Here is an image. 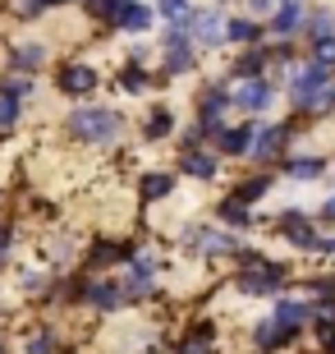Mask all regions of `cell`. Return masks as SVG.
Instances as JSON below:
<instances>
[{"mask_svg":"<svg viewBox=\"0 0 335 354\" xmlns=\"http://www.w3.org/2000/svg\"><path fill=\"white\" fill-rule=\"evenodd\" d=\"M115 129H119V120L111 111H78L74 115V133L83 143H106V138H115Z\"/></svg>","mask_w":335,"mask_h":354,"instance_id":"6da1fadb","label":"cell"},{"mask_svg":"<svg viewBox=\"0 0 335 354\" xmlns=\"http://www.w3.org/2000/svg\"><path fill=\"white\" fill-rule=\"evenodd\" d=\"M326 83H331V74H326V65H308V69H298L294 74V97L303 106H322V92H326Z\"/></svg>","mask_w":335,"mask_h":354,"instance_id":"7a4b0ae2","label":"cell"},{"mask_svg":"<svg viewBox=\"0 0 335 354\" xmlns=\"http://www.w3.org/2000/svg\"><path fill=\"white\" fill-rule=\"evenodd\" d=\"M280 281H285V267H276V263H262V258H248L244 276H239V286H244L248 295H262V290H276Z\"/></svg>","mask_w":335,"mask_h":354,"instance_id":"3957f363","label":"cell"},{"mask_svg":"<svg viewBox=\"0 0 335 354\" xmlns=\"http://www.w3.org/2000/svg\"><path fill=\"white\" fill-rule=\"evenodd\" d=\"M230 102L244 106V111H267V106H271V88L262 79H248V83H239V88H234Z\"/></svg>","mask_w":335,"mask_h":354,"instance_id":"277c9868","label":"cell"},{"mask_svg":"<svg viewBox=\"0 0 335 354\" xmlns=\"http://www.w3.org/2000/svg\"><path fill=\"white\" fill-rule=\"evenodd\" d=\"M308 317H312V308H308V304H303V299H280V304H276V322H280L285 331L303 327Z\"/></svg>","mask_w":335,"mask_h":354,"instance_id":"5b68a950","label":"cell"},{"mask_svg":"<svg viewBox=\"0 0 335 354\" xmlns=\"http://www.w3.org/2000/svg\"><path fill=\"white\" fill-rule=\"evenodd\" d=\"M111 14H115V19H119L124 28H129V32H142V28L152 24V14L142 10L138 0H115V10H111Z\"/></svg>","mask_w":335,"mask_h":354,"instance_id":"8992f818","label":"cell"},{"mask_svg":"<svg viewBox=\"0 0 335 354\" xmlns=\"http://www.w3.org/2000/svg\"><path fill=\"white\" fill-rule=\"evenodd\" d=\"M193 37L202 41V46H216V41L225 37V24H220V14H198V19H193Z\"/></svg>","mask_w":335,"mask_h":354,"instance_id":"52a82bcc","label":"cell"},{"mask_svg":"<svg viewBox=\"0 0 335 354\" xmlns=\"http://www.w3.org/2000/svg\"><path fill=\"white\" fill-rule=\"evenodd\" d=\"M285 235L294 239V244H303V249H322V239L312 235V225L303 216H285Z\"/></svg>","mask_w":335,"mask_h":354,"instance_id":"ba28073f","label":"cell"},{"mask_svg":"<svg viewBox=\"0 0 335 354\" xmlns=\"http://www.w3.org/2000/svg\"><path fill=\"white\" fill-rule=\"evenodd\" d=\"M285 138H289V129H262L258 133V157H280V147H285Z\"/></svg>","mask_w":335,"mask_h":354,"instance_id":"9c48e42d","label":"cell"},{"mask_svg":"<svg viewBox=\"0 0 335 354\" xmlns=\"http://www.w3.org/2000/svg\"><path fill=\"white\" fill-rule=\"evenodd\" d=\"M271 24H276V32H294V28L303 24V5H298V0H285L280 14H276Z\"/></svg>","mask_w":335,"mask_h":354,"instance_id":"30bf717a","label":"cell"},{"mask_svg":"<svg viewBox=\"0 0 335 354\" xmlns=\"http://www.w3.org/2000/svg\"><path fill=\"white\" fill-rule=\"evenodd\" d=\"M166 60H170V69H175V74H180V69H189V65H193V55H189V41H184L180 32H175V37L166 41Z\"/></svg>","mask_w":335,"mask_h":354,"instance_id":"8fae6325","label":"cell"},{"mask_svg":"<svg viewBox=\"0 0 335 354\" xmlns=\"http://www.w3.org/2000/svg\"><path fill=\"white\" fill-rule=\"evenodd\" d=\"M92 83H97V74H92V69H78V65L60 74V88H65V92H88Z\"/></svg>","mask_w":335,"mask_h":354,"instance_id":"7c38bea8","label":"cell"},{"mask_svg":"<svg viewBox=\"0 0 335 354\" xmlns=\"http://www.w3.org/2000/svg\"><path fill=\"white\" fill-rule=\"evenodd\" d=\"M184 171H189V175H198V180H211V175H216V161L189 147V157H184Z\"/></svg>","mask_w":335,"mask_h":354,"instance_id":"4fadbf2b","label":"cell"},{"mask_svg":"<svg viewBox=\"0 0 335 354\" xmlns=\"http://www.w3.org/2000/svg\"><path fill=\"white\" fill-rule=\"evenodd\" d=\"M285 336H289V331H285L280 322H276V317L258 327V345H262V350H276V345H285Z\"/></svg>","mask_w":335,"mask_h":354,"instance_id":"5bb4252c","label":"cell"},{"mask_svg":"<svg viewBox=\"0 0 335 354\" xmlns=\"http://www.w3.org/2000/svg\"><path fill=\"white\" fill-rule=\"evenodd\" d=\"M166 24H189V0H156Z\"/></svg>","mask_w":335,"mask_h":354,"instance_id":"9a60e30c","label":"cell"},{"mask_svg":"<svg viewBox=\"0 0 335 354\" xmlns=\"http://www.w3.org/2000/svg\"><path fill=\"white\" fill-rule=\"evenodd\" d=\"M170 184H175L170 175H147V180H142V194H147V198H166Z\"/></svg>","mask_w":335,"mask_h":354,"instance_id":"2e32d148","label":"cell"},{"mask_svg":"<svg viewBox=\"0 0 335 354\" xmlns=\"http://www.w3.org/2000/svg\"><path fill=\"white\" fill-rule=\"evenodd\" d=\"M220 216H225L230 225H244L248 221V212H244V203H239V198H225V203H220Z\"/></svg>","mask_w":335,"mask_h":354,"instance_id":"e0dca14e","label":"cell"},{"mask_svg":"<svg viewBox=\"0 0 335 354\" xmlns=\"http://www.w3.org/2000/svg\"><path fill=\"white\" fill-rule=\"evenodd\" d=\"M92 304H97V308H115V304H119V290L115 286H92Z\"/></svg>","mask_w":335,"mask_h":354,"instance_id":"ac0fdd59","label":"cell"},{"mask_svg":"<svg viewBox=\"0 0 335 354\" xmlns=\"http://www.w3.org/2000/svg\"><path fill=\"white\" fill-rule=\"evenodd\" d=\"M14 120H19V102H14L10 92H0V129H10Z\"/></svg>","mask_w":335,"mask_h":354,"instance_id":"d6986e66","label":"cell"},{"mask_svg":"<svg viewBox=\"0 0 335 354\" xmlns=\"http://www.w3.org/2000/svg\"><path fill=\"white\" fill-rule=\"evenodd\" d=\"M220 147H225V152H244V147H248V133L244 129H225V133H220Z\"/></svg>","mask_w":335,"mask_h":354,"instance_id":"ffe728a7","label":"cell"},{"mask_svg":"<svg viewBox=\"0 0 335 354\" xmlns=\"http://www.w3.org/2000/svg\"><path fill=\"white\" fill-rule=\"evenodd\" d=\"M225 37H230V41H253L258 32H253V24H244V19H234V24H225Z\"/></svg>","mask_w":335,"mask_h":354,"instance_id":"44dd1931","label":"cell"},{"mask_svg":"<svg viewBox=\"0 0 335 354\" xmlns=\"http://www.w3.org/2000/svg\"><path fill=\"white\" fill-rule=\"evenodd\" d=\"M166 133H170V111H156L147 120V138H166Z\"/></svg>","mask_w":335,"mask_h":354,"instance_id":"7402d4cb","label":"cell"},{"mask_svg":"<svg viewBox=\"0 0 335 354\" xmlns=\"http://www.w3.org/2000/svg\"><path fill=\"white\" fill-rule=\"evenodd\" d=\"M119 253H124V249H115V244H97V249H92V267H102V263H115Z\"/></svg>","mask_w":335,"mask_h":354,"instance_id":"603a6c76","label":"cell"},{"mask_svg":"<svg viewBox=\"0 0 335 354\" xmlns=\"http://www.w3.org/2000/svg\"><path fill=\"white\" fill-rule=\"evenodd\" d=\"M317 171H322L317 161H289V175H294V180H312Z\"/></svg>","mask_w":335,"mask_h":354,"instance_id":"cb8c5ba5","label":"cell"},{"mask_svg":"<svg viewBox=\"0 0 335 354\" xmlns=\"http://www.w3.org/2000/svg\"><path fill=\"white\" fill-rule=\"evenodd\" d=\"M267 194V180H248L244 189H239V203H253V198H262Z\"/></svg>","mask_w":335,"mask_h":354,"instance_id":"d4e9b609","label":"cell"},{"mask_svg":"<svg viewBox=\"0 0 335 354\" xmlns=\"http://www.w3.org/2000/svg\"><path fill=\"white\" fill-rule=\"evenodd\" d=\"M317 65H335V37L317 41Z\"/></svg>","mask_w":335,"mask_h":354,"instance_id":"484cf974","label":"cell"},{"mask_svg":"<svg viewBox=\"0 0 335 354\" xmlns=\"http://www.w3.org/2000/svg\"><path fill=\"white\" fill-rule=\"evenodd\" d=\"M124 88H129V92H142V88H147V79H142L138 69H129V74H124Z\"/></svg>","mask_w":335,"mask_h":354,"instance_id":"4316f807","label":"cell"},{"mask_svg":"<svg viewBox=\"0 0 335 354\" xmlns=\"http://www.w3.org/2000/svg\"><path fill=\"white\" fill-rule=\"evenodd\" d=\"M37 60H41L37 46H23V51H19V65H37Z\"/></svg>","mask_w":335,"mask_h":354,"instance_id":"83f0119b","label":"cell"},{"mask_svg":"<svg viewBox=\"0 0 335 354\" xmlns=\"http://www.w3.org/2000/svg\"><path fill=\"white\" fill-rule=\"evenodd\" d=\"M92 10H97V14H111V10H115V0H92Z\"/></svg>","mask_w":335,"mask_h":354,"instance_id":"f1b7e54d","label":"cell"},{"mask_svg":"<svg viewBox=\"0 0 335 354\" xmlns=\"http://www.w3.org/2000/svg\"><path fill=\"white\" fill-rule=\"evenodd\" d=\"M184 354H207V336H202V341H193V345H189Z\"/></svg>","mask_w":335,"mask_h":354,"instance_id":"f546056e","label":"cell"},{"mask_svg":"<svg viewBox=\"0 0 335 354\" xmlns=\"http://www.w3.org/2000/svg\"><path fill=\"white\" fill-rule=\"evenodd\" d=\"M322 317H326V322H335V304H322Z\"/></svg>","mask_w":335,"mask_h":354,"instance_id":"4dcf8cb0","label":"cell"},{"mask_svg":"<svg viewBox=\"0 0 335 354\" xmlns=\"http://www.w3.org/2000/svg\"><path fill=\"white\" fill-rule=\"evenodd\" d=\"M326 216H335V198H331V203H326Z\"/></svg>","mask_w":335,"mask_h":354,"instance_id":"1f68e13d","label":"cell"},{"mask_svg":"<svg viewBox=\"0 0 335 354\" xmlns=\"http://www.w3.org/2000/svg\"><path fill=\"white\" fill-rule=\"evenodd\" d=\"M5 244H10V235H5V230H0V249H5Z\"/></svg>","mask_w":335,"mask_h":354,"instance_id":"d6a6232c","label":"cell"},{"mask_svg":"<svg viewBox=\"0 0 335 354\" xmlns=\"http://www.w3.org/2000/svg\"><path fill=\"white\" fill-rule=\"evenodd\" d=\"M51 5H60V0H51Z\"/></svg>","mask_w":335,"mask_h":354,"instance_id":"836d02e7","label":"cell"}]
</instances>
